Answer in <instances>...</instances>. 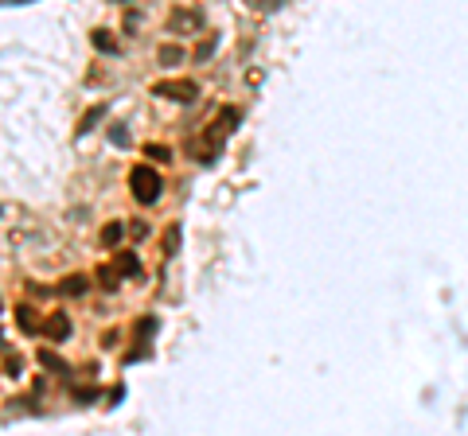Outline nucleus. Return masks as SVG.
<instances>
[{"label": "nucleus", "mask_w": 468, "mask_h": 436, "mask_svg": "<svg viewBox=\"0 0 468 436\" xmlns=\"http://www.w3.org/2000/svg\"><path fill=\"white\" fill-rule=\"evenodd\" d=\"M168 24H172V31L176 35H191V31H200L203 28V12L200 8H172V16H168Z\"/></svg>", "instance_id": "nucleus-3"}, {"label": "nucleus", "mask_w": 468, "mask_h": 436, "mask_svg": "<svg viewBox=\"0 0 468 436\" xmlns=\"http://www.w3.org/2000/svg\"><path fill=\"white\" fill-rule=\"evenodd\" d=\"M118 273H140V261H137V253H118Z\"/></svg>", "instance_id": "nucleus-8"}, {"label": "nucleus", "mask_w": 468, "mask_h": 436, "mask_svg": "<svg viewBox=\"0 0 468 436\" xmlns=\"http://www.w3.org/2000/svg\"><path fill=\"white\" fill-rule=\"evenodd\" d=\"M47 335L59 343V339H67L70 335V319H67V312H55V316L47 319Z\"/></svg>", "instance_id": "nucleus-4"}, {"label": "nucleus", "mask_w": 468, "mask_h": 436, "mask_svg": "<svg viewBox=\"0 0 468 436\" xmlns=\"http://www.w3.org/2000/svg\"><path fill=\"white\" fill-rule=\"evenodd\" d=\"M113 140H118V144H129V133H125V125H113Z\"/></svg>", "instance_id": "nucleus-14"}, {"label": "nucleus", "mask_w": 468, "mask_h": 436, "mask_svg": "<svg viewBox=\"0 0 468 436\" xmlns=\"http://www.w3.org/2000/svg\"><path fill=\"white\" fill-rule=\"evenodd\" d=\"M94 47H98V51H110V55H113V51H118V43H113L110 40V31H94Z\"/></svg>", "instance_id": "nucleus-11"}, {"label": "nucleus", "mask_w": 468, "mask_h": 436, "mask_svg": "<svg viewBox=\"0 0 468 436\" xmlns=\"http://www.w3.org/2000/svg\"><path fill=\"white\" fill-rule=\"evenodd\" d=\"M40 358H43V367H55V370H63V358H59V355H51V351H43Z\"/></svg>", "instance_id": "nucleus-12"}, {"label": "nucleus", "mask_w": 468, "mask_h": 436, "mask_svg": "<svg viewBox=\"0 0 468 436\" xmlns=\"http://www.w3.org/2000/svg\"><path fill=\"white\" fill-rule=\"evenodd\" d=\"M16 319H20V327L28 331V335H35V331H40V324H35V312H31V308H16Z\"/></svg>", "instance_id": "nucleus-7"}, {"label": "nucleus", "mask_w": 468, "mask_h": 436, "mask_svg": "<svg viewBox=\"0 0 468 436\" xmlns=\"http://www.w3.org/2000/svg\"><path fill=\"white\" fill-rule=\"evenodd\" d=\"M152 94L172 98V101H195V98H200V86H195L191 78H176V82H156V86H152Z\"/></svg>", "instance_id": "nucleus-2"}, {"label": "nucleus", "mask_w": 468, "mask_h": 436, "mask_svg": "<svg viewBox=\"0 0 468 436\" xmlns=\"http://www.w3.org/2000/svg\"><path fill=\"white\" fill-rule=\"evenodd\" d=\"M156 59H160V67H176V62L184 59V51H179V47H168V43H164V47L156 51Z\"/></svg>", "instance_id": "nucleus-6"}, {"label": "nucleus", "mask_w": 468, "mask_h": 436, "mask_svg": "<svg viewBox=\"0 0 468 436\" xmlns=\"http://www.w3.org/2000/svg\"><path fill=\"white\" fill-rule=\"evenodd\" d=\"M129 187H133V195H137L140 203H156L160 191H164V183H160V176L149 168V164H137L133 176H129Z\"/></svg>", "instance_id": "nucleus-1"}, {"label": "nucleus", "mask_w": 468, "mask_h": 436, "mask_svg": "<svg viewBox=\"0 0 468 436\" xmlns=\"http://www.w3.org/2000/svg\"><path fill=\"white\" fill-rule=\"evenodd\" d=\"M102 117H106V106H94V109H86V117L79 121V133H90V129H94V125H98Z\"/></svg>", "instance_id": "nucleus-5"}, {"label": "nucleus", "mask_w": 468, "mask_h": 436, "mask_svg": "<svg viewBox=\"0 0 468 436\" xmlns=\"http://www.w3.org/2000/svg\"><path fill=\"white\" fill-rule=\"evenodd\" d=\"M121 238H125V226H121V222H110V226L102 230V242H106V246H118Z\"/></svg>", "instance_id": "nucleus-9"}, {"label": "nucleus", "mask_w": 468, "mask_h": 436, "mask_svg": "<svg viewBox=\"0 0 468 436\" xmlns=\"http://www.w3.org/2000/svg\"><path fill=\"white\" fill-rule=\"evenodd\" d=\"M145 152H149L152 160H164V156H172V152H168V149H160V144H149V149H145Z\"/></svg>", "instance_id": "nucleus-13"}, {"label": "nucleus", "mask_w": 468, "mask_h": 436, "mask_svg": "<svg viewBox=\"0 0 468 436\" xmlns=\"http://www.w3.org/2000/svg\"><path fill=\"white\" fill-rule=\"evenodd\" d=\"M63 292H67V296H82V292H86V277H82V273L79 277H67L63 280Z\"/></svg>", "instance_id": "nucleus-10"}]
</instances>
